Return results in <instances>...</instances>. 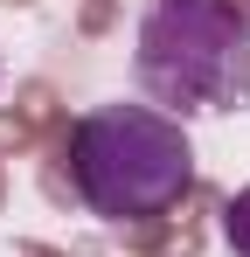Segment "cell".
Masks as SVG:
<instances>
[{
  "label": "cell",
  "mask_w": 250,
  "mask_h": 257,
  "mask_svg": "<svg viewBox=\"0 0 250 257\" xmlns=\"http://www.w3.org/2000/svg\"><path fill=\"white\" fill-rule=\"evenodd\" d=\"M222 243H229L236 257H250V188H236L229 209H222Z\"/></svg>",
  "instance_id": "cell-3"
},
{
  "label": "cell",
  "mask_w": 250,
  "mask_h": 257,
  "mask_svg": "<svg viewBox=\"0 0 250 257\" xmlns=\"http://www.w3.org/2000/svg\"><path fill=\"white\" fill-rule=\"evenodd\" d=\"M70 188L104 222H153L195 188L188 125L160 104H90L70 125Z\"/></svg>",
  "instance_id": "cell-1"
},
{
  "label": "cell",
  "mask_w": 250,
  "mask_h": 257,
  "mask_svg": "<svg viewBox=\"0 0 250 257\" xmlns=\"http://www.w3.org/2000/svg\"><path fill=\"white\" fill-rule=\"evenodd\" d=\"M132 49L139 90L167 118L250 104V28L229 0H153Z\"/></svg>",
  "instance_id": "cell-2"
}]
</instances>
